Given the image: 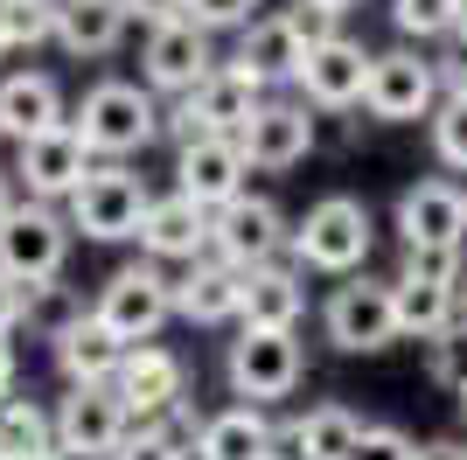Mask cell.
Here are the masks:
<instances>
[{
	"label": "cell",
	"instance_id": "6da1fadb",
	"mask_svg": "<svg viewBox=\"0 0 467 460\" xmlns=\"http://www.w3.org/2000/svg\"><path fill=\"white\" fill-rule=\"evenodd\" d=\"M70 126L84 133V147L105 153V161H126V153H147L168 133V112L154 105L147 84H126V77H105L84 91V105L70 112Z\"/></svg>",
	"mask_w": 467,
	"mask_h": 460
},
{
	"label": "cell",
	"instance_id": "7a4b0ae2",
	"mask_svg": "<svg viewBox=\"0 0 467 460\" xmlns=\"http://www.w3.org/2000/svg\"><path fill=\"white\" fill-rule=\"evenodd\" d=\"M258 112H265V84L244 77L237 63H223L202 91H189V98L168 105V133H175V147H195V140H237Z\"/></svg>",
	"mask_w": 467,
	"mask_h": 460
},
{
	"label": "cell",
	"instance_id": "3957f363",
	"mask_svg": "<svg viewBox=\"0 0 467 460\" xmlns=\"http://www.w3.org/2000/svg\"><path fill=\"white\" fill-rule=\"evenodd\" d=\"M370 245H377V224H370V203H356V195H321L293 230V258L314 272H342V279L363 272Z\"/></svg>",
	"mask_w": 467,
	"mask_h": 460
},
{
	"label": "cell",
	"instance_id": "277c9868",
	"mask_svg": "<svg viewBox=\"0 0 467 460\" xmlns=\"http://www.w3.org/2000/svg\"><path fill=\"white\" fill-rule=\"evenodd\" d=\"M147 210H154L147 182H140L126 161H112V168H98L91 182L70 195V230L91 237V245H119V237H140Z\"/></svg>",
	"mask_w": 467,
	"mask_h": 460
},
{
	"label": "cell",
	"instance_id": "5b68a950",
	"mask_svg": "<svg viewBox=\"0 0 467 460\" xmlns=\"http://www.w3.org/2000/svg\"><path fill=\"white\" fill-rule=\"evenodd\" d=\"M98 321L112 328L126 349L154 342L161 328H168V314H175V279H161V266H119L105 287H98Z\"/></svg>",
	"mask_w": 467,
	"mask_h": 460
},
{
	"label": "cell",
	"instance_id": "8992f818",
	"mask_svg": "<svg viewBox=\"0 0 467 460\" xmlns=\"http://www.w3.org/2000/svg\"><path fill=\"white\" fill-rule=\"evenodd\" d=\"M70 216H57L49 203H15V216L0 224V272L15 279V287H42V279H57L63 258H70Z\"/></svg>",
	"mask_w": 467,
	"mask_h": 460
},
{
	"label": "cell",
	"instance_id": "52a82bcc",
	"mask_svg": "<svg viewBox=\"0 0 467 460\" xmlns=\"http://www.w3.org/2000/svg\"><path fill=\"white\" fill-rule=\"evenodd\" d=\"M321 328L342 356H377V349L398 342V293L390 279H363L356 272L349 287H335L328 307H321Z\"/></svg>",
	"mask_w": 467,
	"mask_h": 460
},
{
	"label": "cell",
	"instance_id": "ba28073f",
	"mask_svg": "<svg viewBox=\"0 0 467 460\" xmlns=\"http://www.w3.org/2000/svg\"><path fill=\"white\" fill-rule=\"evenodd\" d=\"M286 245H293V230H286L273 195H237V203H223V210L210 216V258H223V266H237V272L279 266Z\"/></svg>",
	"mask_w": 467,
	"mask_h": 460
},
{
	"label": "cell",
	"instance_id": "9c48e42d",
	"mask_svg": "<svg viewBox=\"0 0 467 460\" xmlns=\"http://www.w3.org/2000/svg\"><path fill=\"white\" fill-rule=\"evenodd\" d=\"M307 356H300V335H265V328H244L223 356V377H231L237 404H273V398H293Z\"/></svg>",
	"mask_w": 467,
	"mask_h": 460
},
{
	"label": "cell",
	"instance_id": "30bf717a",
	"mask_svg": "<svg viewBox=\"0 0 467 460\" xmlns=\"http://www.w3.org/2000/svg\"><path fill=\"white\" fill-rule=\"evenodd\" d=\"M216 70H223V63H216V49H210V28H195V21H161V28H147V49H140V84H147V91L189 98V91H202Z\"/></svg>",
	"mask_w": 467,
	"mask_h": 460
},
{
	"label": "cell",
	"instance_id": "8fae6325",
	"mask_svg": "<svg viewBox=\"0 0 467 460\" xmlns=\"http://www.w3.org/2000/svg\"><path fill=\"white\" fill-rule=\"evenodd\" d=\"M112 391H119V404L133 412V425H161L189 404V363L161 342H140V349H126V370H119Z\"/></svg>",
	"mask_w": 467,
	"mask_h": 460
},
{
	"label": "cell",
	"instance_id": "7c38bea8",
	"mask_svg": "<svg viewBox=\"0 0 467 460\" xmlns=\"http://www.w3.org/2000/svg\"><path fill=\"white\" fill-rule=\"evenodd\" d=\"M91 174H98V161H91V147H84L78 126H57V133L28 140V147L15 153V182L28 189V203H49V210L70 203Z\"/></svg>",
	"mask_w": 467,
	"mask_h": 460
},
{
	"label": "cell",
	"instance_id": "4fadbf2b",
	"mask_svg": "<svg viewBox=\"0 0 467 460\" xmlns=\"http://www.w3.org/2000/svg\"><path fill=\"white\" fill-rule=\"evenodd\" d=\"M133 433V412L119 404L112 383H98V391H70L57 404V454L63 460H112Z\"/></svg>",
	"mask_w": 467,
	"mask_h": 460
},
{
	"label": "cell",
	"instance_id": "5bb4252c",
	"mask_svg": "<svg viewBox=\"0 0 467 460\" xmlns=\"http://www.w3.org/2000/svg\"><path fill=\"white\" fill-rule=\"evenodd\" d=\"M363 112L384 119V126H411V119H432V112H440V63H426L419 49H390V57H377Z\"/></svg>",
	"mask_w": 467,
	"mask_h": 460
},
{
	"label": "cell",
	"instance_id": "9a60e30c",
	"mask_svg": "<svg viewBox=\"0 0 467 460\" xmlns=\"http://www.w3.org/2000/svg\"><path fill=\"white\" fill-rule=\"evenodd\" d=\"M370 70H377V57L363 42L335 36V42H321V49H307V63H300V98H307L314 112H349V105L370 98Z\"/></svg>",
	"mask_w": 467,
	"mask_h": 460
},
{
	"label": "cell",
	"instance_id": "2e32d148",
	"mask_svg": "<svg viewBox=\"0 0 467 460\" xmlns=\"http://www.w3.org/2000/svg\"><path fill=\"white\" fill-rule=\"evenodd\" d=\"M398 237H405V251H461L467 245V195L453 182H411L398 195Z\"/></svg>",
	"mask_w": 467,
	"mask_h": 460
},
{
	"label": "cell",
	"instance_id": "e0dca14e",
	"mask_svg": "<svg viewBox=\"0 0 467 460\" xmlns=\"http://www.w3.org/2000/svg\"><path fill=\"white\" fill-rule=\"evenodd\" d=\"M244 174H252V161H244V147L237 140H195V147L175 153V195H189V203H202V210H223V203H237L244 195Z\"/></svg>",
	"mask_w": 467,
	"mask_h": 460
},
{
	"label": "cell",
	"instance_id": "ac0fdd59",
	"mask_svg": "<svg viewBox=\"0 0 467 460\" xmlns=\"http://www.w3.org/2000/svg\"><path fill=\"white\" fill-rule=\"evenodd\" d=\"M237 147H244V161H252L258 174L300 168V161L314 153V119H307V105H293V98H265V112L237 133Z\"/></svg>",
	"mask_w": 467,
	"mask_h": 460
},
{
	"label": "cell",
	"instance_id": "d6986e66",
	"mask_svg": "<svg viewBox=\"0 0 467 460\" xmlns=\"http://www.w3.org/2000/svg\"><path fill=\"white\" fill-rule=\"evenodd\" d=\"M175 314L195 321V328L244 321V272L223 266V258H195V266L175 279Z\"/></svg>",
	"mask_w": 467,
	"mask_h": 460
},
{
	"label": "cell",
	"instance_id": "ffe728a7",
	"mask_svg": "<svg viewBox=\"0 0 467 460\" xmlns=\"http://www.w3.org/2000/svg\"><path fill=\"white\" fill-rule=\"evenodd\" d=\"M57 126H70V119H63V91H57V77H49V70L0 77V133L15 140V147L57 133Z\"/></svg>",
	"mask_w": 467,
	"mask_h": 460
},
{
	"label": "cell",
	"instance_id": "44dd1931",
	"mask_svg": "<svg viewBox=\"0 0 467 460\" xmlns=\"http://www.w3.org/2000/svg\"><path fill=\"white\" fill-rule=\"evenodd\" d=\"M140 251L147 258H210V210L189 195H154V210L140 224Z\"/></svg>",
	"mask_w": 467,
	"mask_h": 460
},
{
	"label": "cell",
	"instance_id": "7402d4cb",
	"mask_svg": "<svg viewBox=\"0 0 467 460\" xmlns=\"http://www.w3.org/2000/svg\"><path fill=\"white\" fill-rule=\"evenodd\" d=\"M57 349V370L70 377V391H98V383H119V370H126V342H119L112 328L98 321V314H84Z\"/></svg>",
	"mask_w": 467,
	"mask_h": 460
},
{
	"label": "cell",
	"instance_id": "603a6c76",
	"mask_svg": "<svg viewBox=\"0 0 467 460\" xmlns=\"http://www.w3.org/2000/svg\"><path fill=\"white\" fill-rule=\"evenodd\" d=\"M237 70L258 77V84H300V63H307V42L293 36L286 15H258L252 28H244V42H237Z\"/></svg>",
	"mask_w": 467,
	"mask_h": 460
},
{
	"label": "cell",
	"instance_id": "cb8c5ba5",
	"mask_svg": "<svg viewBox=\"0 0 467 460\" xmlns=\"http://www.w3.org/2000/svg\"><path fill=\"white\" fill-rule=\"evenodd\" d=\"M126 28H133V7L126 0H63V21H57V42L63 57H112L119 42H126Z\"/></svg>",
	"mask_w": 467,
	"mask_h": 460
},
{
	"label": "cell",
	"instance_id": "d4e9b609",
	"mask_svg": "<svg viewBox=\"0 0 467 460\" xmlns=\"http://www.w3.org/2000/svg\"><path fill=\"white\" fill-rule=\"evenodd\" d=\"M307 314V287L293 266H258L244 272V328H265V335H293V321Z\"/></svg>",
	"mask_w": 467,
	"mask_h": 460
},
{
	"label": "cell",
	"instance_id": "484cf974",
	"mask_svg": "<svg viewBox=\"0 0 467 460\" xmlns=\"http://www.w3.org/2000/svg\"><path fill=\"white\" fill-rule=\"evenodd\" d=\"M398 293V335L411 342H440L447 328H461V287H432V279H390Z\"/></svg>",
	"mask_w": 467,
	"mask_h": 460
},
{
	"label": "cell",
	"instance_id": "4316f807",
	"mask_svg": "<svg viewBox=\"0 0 467 460\" xmlns=\"http://www.w3.org/2000/svg\"><path fill=\"white\" fill-rule=\"evenodd\" d=\"M195 460H273V425L258 404H231V412H210Z\"/></svg>",
	"mask_w": 467,
	"mask_h": 460
},
{
	"label": "cell",
	"instance_id": "83f0119b",
	"mask_svg": "<svg viewBox=\"0 0 467 460\" xmlns=\"http://www.w3.org/2000/svg\"><path fill=\"white\" fill-rule=\"evenodd\" d=\"M363 433L370 425L356 419L349 404H314L307 419H300V440H307V460H356V446H363Z\"/></svg>",
	"mask_w": 467,
	"mask_h": 460
},
{
	"label": "cell",
	"instance_id": "f1b7e54d",
	"mask_svg": "<svg viewBox=\"0 0 467 460\" xmlns=\"http://www.w3.org/2000/svg\"><path fill=\"white\" fill-rule=\"evenodd\" d=\"M0 446H7L15 460L57 454V412H42L36 398H7L0 404Z\"/></svg>",
	"mask_w": 467,
	"mask_h": 460
},
{
	"label": "cell",
	"instance_id": "f546056e",
	"mask_svg": "<svg viewBox=\"0 0 467 460\" xmlns=\"http://www.w3.org/2000/svg\"><path fill=\"white\" fill-rule=\"evenodd\" d=\"M21 293H28V314H21V321L36 328V335H49V342H63V335L91 314V307L63 287V279H42V287H21Z\"/></svg>",
	"mask_w": 467,
	"mask_h": 460
},
{
	"label": "cell",
	"instance_id": "4dcf8cb0",
	"mask_svg": "<svg viewBox=\"0 0 467 460\" xmlns=\"http://www.w3.org/2000/svg\"><path fill=\"white\" fill-rule=\"evenodd\" d=\"M63 0H0V49H36L57 42Z\"/></svg>",
	"mask_w": 467,
	"mask_h": 460
},
{
	"label": "cell",
	"instance_id": "1f68e13d",
	"mask_svg": "<svg viewBox=\"0 0 467 460\" xmlns=\"http://www.w3.org/2000/svg\"><path fill=\"white\" fill-rule=\"evenodd\" d=\"M461 15H467V0H390V21H398L405 36H419V42L461 36Z\"/></svg>",
	"mask_w": 467,
	"mask_h": 460
},
{
	"label": "cell",
	"instance_id": "d6a6232c",
	"mask_svg": "<svg viewBox=\"0 0 467 460\" xmlns=\"http://www.w3.org/2000/svg\"><path fill=\"white\" fill-rule=\"evenodd\" d=\"M432 153L467 174V98H440V112H432Z\"/></svg>",
	"mask_w": 467,
	"mask_h": 460
},
{
	"label": "cell",
	"instance_id": "836d02e7",
	"mask_svg": "<svg viewBox=\"0 0 467 460\" xmlns=\"http://www.w3.org/2000/svg\"><path fill=\"white\" fill-rule=\"evenodd\" d=\"M426 377L440 383V391H453V398H461V383H467V321H461V328H447V335L432 342Z\"/></svg>",
	"mask_w": 467,
	"mask_h": 460
},
{
	"label": "cell",
	"instance_id": "e575fe53",
	"mask_svg": "<svg viewBox=\"0 0 467 460\" xmlns=\"http://www.w3.org/2000/svg\"><path fill=\"white\" fill-rule=\"evenodd\" d=\"M112 460H195V454L168 433V425H133V433H126V446H119Z\"/></svg>",
	"mask_w": 467,
	"mask_h": 460
},
{
	"label": "cell",
	"instance_id": "d590c367",
	"mask_svg": "<svg viewBox=\"0 0 467 460\" xmlns=\"http://www.w3.org/2000/svg\"><path fill=\"white\" fill-rule=\"evenodd\" d=\"M405 279H432V287H467V251H405Z\"/></svg>",
	"mask_w": 467,
	"mask_h": 460
},
{
	"label": "cell",
	"instance_id": "8d00e7d4",
	"mask_svg": "<svg viewBox=\"0 0 467 460\" xmlns=\"http://www.w3.org/2000/svg\"><path fill=\"white\" fill-rule=\"evenodd\" d=\"M189 21L195 28H237V36H244V28H252L258 21V0H189Z\"/></svg>",
	"mask_w": 467,
	"mask_h": 460
},
{
	"label": "cell",
	"instance_id": "74e56055",
	"mask_svg": "<svg viewBox=\"0 0 467 460\" xmlns=\"http://www.w3.org/2000/svg\"><path fill=\"white\" fill-rule=\"evenodd\" d=\"M286 21H293V36L307 42V49H321V42H335V36H342V15H328V7H314V0L286 7Z\"/></svg>",
	"mask_w": 467,
	"mask_h": 460
},
{
	"label": "cell",
	"instance_id": "f35d334b",
	"mask_svg": "<svg viewBox=\"0 0 467 460\" xmlns=\"http://www.w3.org/2000/svg\"><path fill=\"white\" fill-rule=\"evenodd\" d=\"M356 460H419V440L398 433V425H370L363 446H356Z\"/></svg>",
	"mask_w": 467,
	"mask_h": 460
},
{
	"label": "cell",
	"instance_id": "ab89813d",
	"mask_svg": "<svg viewBox=\"0 0 467 460\" xmlns=\"http://www.w3.org/2000/svg\"><path fill=\"white\" fill-rule=\"evenodd\" d=\"M21 314H28V293H21L15 279L0 272V342H7V335H15V328H21Z\"/></svg>",
	"mask_w": 467,
	"mask_h": 460
},
{
	"label": "cell",
	"instance_id": "60d3db41",
	"mask_svg": "<svg viewBox=\"0 0 467 460\" xmlns=\"http://www.w3.org/2000/svg\"><path fill=\"white\" fill-rule=\"evenodd\" d=\"M133 7V21H147V28H161V21H189V0H126Z\"/></svg>",
	"mask_w": 467,
	"mask_h": 460
},
{
	"label": "cell",
	"instance_id": "b9f144b4",
	"mask_svg": "<svg viewBox=\"0 0 467 460\" xmlns=\"http://www.w3.org/2000/svg\"><path fill=\"white\" fill-rule=\"evenodd\" d=\"M419 460H467V446L461 440H426V446H419Z\"/></svg>",
	"mask_w": 467,
	"mask_h": 460
},
{
	"label": "cell",
	"instance_id": "7bdbcfd3",
	"mask_svg": "<svg viewBox=\"0 0 467 460\" xmlns=\"http://www.w3.org/2000/svg\"><path fill=\"white\" fill-rule=\"evenodd\" d=\"M7 398H15V349L0 342V404H7Z\"/></svg>",
	"mask_w": 467,
	"mask_h": 460
},
{
	"label": "cell",
	"instance_id": "ee69618b",
	"mask_svg": "<svg viewBox=\"0 0 467 460\" xmlns=\"http://www.w3.org/2000/svg\"><path fill=\"white\" fill-rule=\"evenodd\" d=\"M7 216H15V182L0 174V224H7Z\"/></svg>",
	"mask_w": 467,
	"mask_h": 460
},
{
	"label": "cell",
	"instance_id": "f6af8a7d",
	"mask_svg": "<svg viewBox=\"0 0 467 460\" xmlns=\"http://www.w3.org/2000/svg\"><path fill=\"white\" fill-rule=\"evenodd\" d=\"M314 7H328V15H356L363 0H314Z\"/></svg>",
	"mask_w": 467,
	"mask_h": 460
},
{
	"label": "cell",
	"instance_id": "bcb514c9",
	"mask_svg": "<svg viewBox=\"0 0 467 460\" xmlns=\"http://www.w3.org/2000/svg\"><path fill=\"white\" fill-rule=\"evenodd\" d=\"M461 419H467V383H461Z\"/></svg>",
	"mask_w": 467,
	"mask_h": 460
},
{
	"label": "cell",
	"instance_id": "7dc6e473",
	"mask_svg": "<svg viewBox=\"0 0 467 460\" xmlns=\"http://www.w3.org/2000/svg\"><path fill=\"white\" fill-rule=\"evenodd\" d=\"M461 49H467V15H461Z\"/></svg>",
	"mask_w": 467,
	"mask_h": 460
},
{
	"label": "cell",
	"instance_id": "c3c4849f",
	"mask_svg": "<svg viewBox=\"0 0 467 460\" xmlns=\"http://www.w3.org/2000/svg\"><path fill=\"white\" fill-rule=\"evenodd\" d=\"M28 460H63V454H28Z\"/></svg>",
	"mask_w": 467,
	"mask_h": 460
},
{
	"label": "cell",
	"instance_id": "681fc988",
	"mask_svg": "<svg viewBox=\"0 0 467 460\" xmlns=\"http://www.w3.org/2000/svg\"><path fill=\"white\" fill-rule=\"evenodd\" d=\"M461 321H467V287H461Z\"/></svg>",
	"mask_w": 467,
	"mask_h": 460
},
{
	"label": "cell",
	"instance_id": "f907efd6",
	"mask_svg": "<svg viewBox=\"0 0 467 460\" xmlns=\"http://www.w3.org/2000/svg\"><path fill=\"white\" fill-rule=\"evenodd\" d=\"M0 460H15V454H7V446H0Z\"/></svg>",
	"mask_w": 467,
	"mask_h": 460
},
{
	"label": "cell",
	"instance_id": "816d5d0a",
	"mask_svg": "<svg viewBox=\"0 0 467 460\" xmlns=\"http://www.w3.org/2000/svg\"><path fill=\"white\" fill-rule=\"evenodd\" d=\"M0 57H7V49H0Z\"/></svg>",
	"mask_w": 467,
	"mask_h": 460
}]
</instances>
